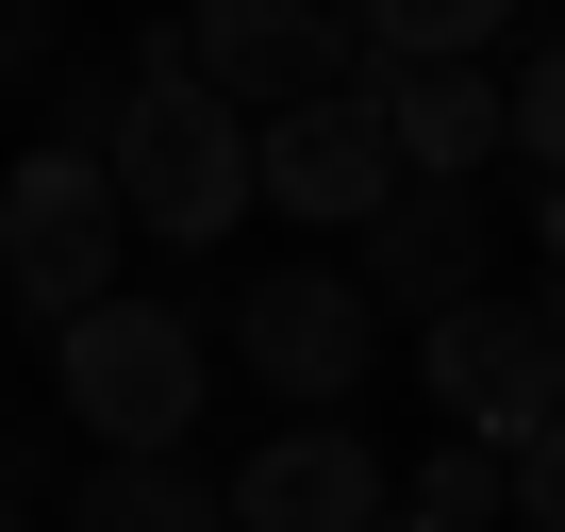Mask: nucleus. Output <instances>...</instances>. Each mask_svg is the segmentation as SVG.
Here are the masks:
<instances>
[{
  "instance_id": "1",
  "label": "nucleus",
  "mask_w": 565,
  "mask_h": 532,
  "mask_svg": "<svg viewBox=\"0 0 565 532\" xmlns=\"http://www.w3.org/2000/svg\"><path fill=\"white\" fill-rule=\"evenodd\" d=\"M100 183H117V216H134L150 249H216V233L266 200V183H249V117L200 84V51H183V34H150V51H134V117H117Z\"/></svg>"
},
{
  "instance_id": "2",
  "label": "nucleus",
  "mask_w": 565,
  "mask_h": 532,
  "mask_svg": "<svg viewBox=\"0 0 565 532\" xmlns=\"http://www.w3.org/2000/svg\"><path fill=\"white\" fill-rule=\"evenodd\" d=\"M51 383H67V416L100 433V466H150V449H183V433H200V317L117 284L100 317H67V333H51Z\"/></svg>"
},
{
  "instance_id": "3",
  "label": "nucleus",
  "mask_w": 565,
  "mask_h": 532,
  "mask_svg": "<svg viewBox=\"0 0 565 532\" xmlns=\"http://www.w3.org/2000/svg\"><path fill=\"white\" fill-rule=\"evenodd\" d=\"M117 266H134V216L84 150H18V183H0V284H18V317H100L117 300Z\"/></svg>"
},
{
  "instance_id": "4",
  "label": "nucleus",
  "mask_w": 565,
  "mask_h": 532,
  "mask_svg": "<svg viewBox=\"0 0 565 532\" xmlns=\"http://www.w3.org/2000/svg\"><path fill=\"white\" fill-rule=\"evenodd\" d=\"M233 350H249L266 400L333 416V400L383 366V300L350 284V266H249V284H233Z\"/></svg>"
},
{
  "instance_id": "5",
  "label": "nucleus",
  "mask_w": 565,
  "mask_h": 532,
  "mask_svg": "<svg viewBox=\"0 0 565 532\" xmlns=\"http://www.w3.org/2000/svg\"><path fill=\"white\" fill-rule=\"evenodd\" d=\"M416 383L449 400V433H482V449H532L548 416H565V350H548V317L532 300H466V317H433L416 333Z\"/></svg>"
},
{
  "instance_id": "6",
  "label": "nucleus",
  "mask_w": 565,
  "mask_h": 532,
  "mask_svg": "<svg viewBox=\"0 0 565 532\" xmlns=\"http://www.w3.org/2000/svg\"><path fill=\"white\" fill-rule=\"evenodd\" d=\"M249 183L300 216V233H366L383 200H399V150H383V100H300V117H266L249 134Z\"/></svg>"
},
{
  "instance_id": "7",
  "label": "nucleus",
  "mask_w": 565,
  "mask_h": 532,
  "mask_svg": "<svg viewBox=\"0 0 565 532\" xmlns=\"http://www.w3.org/2000/svg\"><path fill=\"white\" fill-rule=\"evenodd\" d=\"M482 249H499V233H482V183H399V200L350 233V284H366L383 317H416V333H433V317H466V300H482Z\"/></svg>"
},
{
  "instance_id": "8",
  "label": "nucleus",
  "mask_w": 565,
  "mask_h": 532,
  "mask_svg": "<svg viewBox=\"0 0 565 532\" xmlns=\"http://www.w3.org/2000/svg\"><path fill=\"white\" fill-rule=\"evenodd\" d=\"M216 499H233V532H383V515H399V499H383V449H366L350 416H282Z\"/></svg>"
},
{
  "instance_id": "9",
  "label": "nucleus",
  "mask_w": 565,
  "mask_h": 532,
  "mask_svg": "<svg viewBox=\"0 0 565 532\" xmlns=\"http://www.w3.org/2000/svg\"><path fill=\"white\" fill-rule=\"evenodd\" d=\"M183 51H200V84H216L249 134L300 117V100H333V18H317V0H200Z\"/></svg>"
},
{
  "instance_id": "10",
  "label": "nucleus",
  "mask_w": 565,
  "mask_h": 532,
  "mask_svg": "<svg viewBox=\"0 0 565 532\" xmlns=\"http://www.w3.org/2000/svg\"><path fill=\"white\" fill-rule=\"evenodd\" d=\"M383 150H399V183H482V150H515V134H499L482 67H416V84H383Z\"/></svg>"
},
{
  "instance_id": "11",
  "label": "nucleus",
  "mask_w": 565,
  "mask_h": 532,
  "mask_svg": "<svg viewBox=\"0 0 565 532\" xmlns=\"http://www.w3.org/2000/svg\"><path fill=\"white\" fill-rule=\"evenodd\" d=\"M67 532H233V499L183 449H150V466H84L67 482Z\"/></svg>"
},
{
  "instance_id": "12",
  "label": "nucleus",
  "mask_w": 565,
  "mask_h": 532,
  "mask_svg": "<svg viewBox=\"0 0 565 532\" xmlns=\"http://www.w3.org/2000/svg\"><path fill=\"white\" fill-rule=\"evenodd\" d=\"M416 515H433V532H499V515H515V449H482V433H449V449L416 466Z\"/></svg>"
},
{
  "instance_id": "13",
  "label": "nucleus",
  "mask_w": 565,
  "mask_h": 532,
  "mask_svg": "<svg viewBox=\"0 0 565 532\" xmlns=\"http://www.w3.org/2000/svg\"><path fill=\"white\" fill-rule=\"evenodd\" d=\"M383 34H399V84H416V67H482L515 18L499 0H383Z\"/></svg>"
},
{
  "instance_id": "14",
  "label": "nucleus",
  "mask_w": 565,
  "mask_h": 532,
  "mask_svg": "<svg viewBox=\"0 0 565 532\" xmlns=\"http://www.w3.org/2000/svg\"><path fill=\"white\" fill-rule=\"evenodd\" d=\"M499 134H515V167H532V183H565V34L499 84Z\"/></svg>"
},
{
  "instance_id": "15",
  "label": "nucleus",
  "mask_w": 565,
  "mask_h": 532,
  "mask_svg": "<svg viewBox=\"0 0 565 532\" xmlns=\"http://www.w3.org/2000/svg\"><path fill=\"white\" fill-rule=\"evenodd\" d=\"M117 117H134V67H100V51H84V67H51V150H84V167H100V150H117Z\"/></svg>"
},
{
  "instance_id": "16",
  "label": "nucleus",
  "mask_w": 565,
  "mask_h": 532,
  "mask_svg": "<svg viewBox=\"0 0 565 532\" xmlns=\"http://www.w3.org/2000/svg\"><path fill=\"white\" fill-rule=\"evenodd\" d=\"M515 532H565V416L515 449Z\"/></svg>"
},
{
  "instance_id": "17",
  "label": "nucleus",
  "mask_w": 565,
  "mask_h": 532,
  "mask_svg": "<svg viewBox=\"0 0 565 532\" xmlns=\"http://www.w3.org/2000/svg\"><path fill=\"white\" fill-rule=\"evenodd\" d=\"M34 67H67V34H51V0H0V84H34Z\"/></svg>"
},
{
  "instance_id": "18",
  "label": "nucleus",
  "mask_w": 565,
  "mask_h": 532,
  "mask_svg": "<svg viewBox=\"0 0 565 532\" xmlns=\"http://www.w3.org/2000/svg\"><path fill=\"white\" fill-rule=\"evenodd\" d=\"M34 482H51V433H34V416H0V515H18Z\"/></svg>"
},
{
  "instance_id": "19",
  "label": "nucleus",
  "mask_w": 565,
  "mask_h": 532,
  "mask_svg": "<svg viewBox=\"0 0 565 532\" xmlns=\"http://www.w3.org/2000/svg\"><path fill=\"white\" fill-rule=\"evenodd\" d=\"M532 249H548V284H565V183H532Z\"/></svg>"
},
{
  "instance_id": "20",
  "label": "nucleus",
  "mask_w": 565,
  "mask_h": 532,
  "mask_svg": "<svg viewBox=\"0 0 565 532\" xmlns=\"http://www.w3.org/2000/svg\"><path fill=\"white\" fill-rule=\"evenodd\" d=\"M532 317H548V350H565V284H532Z\"/></svg>"
},
{
  "instance_id": "21",
  "label": "nucleus",
  "mask_w": 565,
  "mask_h": 532,
  "mask_svg": "<svg viewBox=\"0 0 565 532\" xmlns=\"http://www.w3.org/2000/svg\"><path fill=\"white\" fill-rule=\"evenodd\" d=\"M383 532H433V515H383Z\"/></svg>"
},
{
  "instance_id": "22",
  "label": "nucleus",
  "mask_w": 565,
  "mask_h": 532,
  "mask_svg": "<svg viewBox=\"0 0 565 532\" xmlns=\"http://www.w3.org/2000/svg\"><path fill=\"white\" fill-rule=\"evenodd\" d=\"M0 532H18V515H0Z\"/></svg>"
}]
</instances>
